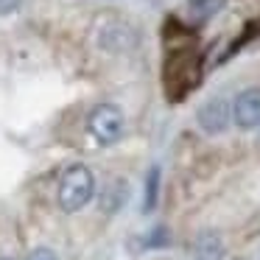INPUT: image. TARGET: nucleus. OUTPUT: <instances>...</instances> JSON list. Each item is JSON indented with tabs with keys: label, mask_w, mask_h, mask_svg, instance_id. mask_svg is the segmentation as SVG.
Segmentation results:
<instances>
[{
	"label": "nucleus",
	"mask_w": 260,
	"mask_h": 260,
	"mask_svg": "<svg viewBox=\"0 0 260 260\" xmlns=\"http://www.w3.org/2000/svg\"><path fill=\"white\" fill-rule=\"evenodd\" d=\"M0 260H14V257H0Z\"/></svg>",
	"instance_id": "ddd939ff"
},
{
	"label": "nucleus",
	"mask_w": 260,
	"mask_h": 260,
	"mask_svg": "<svg viewBox=\"0 0 260 260\" xmlns=\"http://www.w3.org/2000/svg\"><path fill=\"white\" fill-rule=\"evenodd\" d=\"M204 59L196 53V40H187L185 45L171 42L168 62H165V87L171 98H185L202 81Z\"/></svg>",
	"instance_id": "f257e3e1"
},
{
	"label": "nucleus",
	"mask_w": 260,
	"mask_h": 260,
	"mask_svg": "<svg viewBox=\"0 0 260 260\" xmlns=\"http://www.w3.org/2000/svg\"><path fill=\"white\" fill-rule=\"evenodd\" d=\"M224 6H226V0H187L185 12H187V20H190V23L202 25V23H210Z\"/></svg>",
	"instance_id": "0eeeda50"
},
{
	"label": "nucleus",
	"mask_w": 260,
	"mask_h": 260,
	"mask_svg": "<svg viewBox=\"0 0 260 260\" xmlns=\"http://www.w3.org/2000/svg\"><path fill=\"white\" fill-rule=\"evenodd\" d=\"M168 243H171V235H168V230H165V226H157L151 235H146V246H148V249L168 246Z\"/></svg>",
	"instance_id": "1a4fd4ad"
},
{
	"label": "nucleus",
	"mask_w": 260,
	"mask_h": 260,
	"mask_svg": "<svg viewBox=\"0 0 260 260\" xmlns=\"http://www.w3.org/2000/svg\"><path fill=\"white\" fill-rule=\"evenodd\" d=\"M123 193H126V190H123V185H120V182H115L112 190H109V196H107V199L101 196V204H104L107 210H115L120 202H123Z\"/></svg>",
	"instance_id": "9d476101"
},
{
	"label": "nucleus",
	"mask_w": 260,
	"mask_h": 260,
	"mask_svg": "<svg viewBox=\"0 0 260 260\" xmlns=\"http://www.w3.org/2000/svg\"><path fill=\"white\" fill-rule=\"evenodd\" d=\"M159 196V165H151V171L146 174V193H143V213H151L157 207Z\"/></svg>",
	"instance_id": "6e6552de"
},
{
	"label": "nucleus",
	"mask_w": 260,
	"mask_h": 260,
	"mask_svg": "<svg viewBox=\"0 0 260 260\" xmlns=\"http://www.w3.org/2000/svg\"><path fill=\"white\" fill-rule=\"evenodd\" d=\"M87 129H90V135L101 146H115L123 137V129H126L120 107H115V104H98L90 112V118H87Z\"/></svg>",
	"instance_id": "7ed1b4c3"
},
{
	"label": "nucleus",
	"mask_w": 260,
	"mask_h": 260,
	"mask_svg": "<svg viewBox=\"0 0 260 260\" xmlns=\"http://www.w3.org/2000/svg\"><path fill=\"white\" fill-rule=\"evenodd\" d=\"M25 260H59V257H56V252H53V249L40 246V249H34V252H31Z\"/></svg>",
	"instance_id": "9b49d317"
},
{
	"label": "nucleus",
	"mask_w": 260,
	"mask_h": 260,
	"mask_svg": "<svg viewBox=\"0 0 260 260\" xmlns=\"http://www.w3.org/2000/svg\"><path fill=\"white\" fill-rule=\"evenodd\" d=\"M232 120L238 123V129H257L260 126V87H246L243 92H238V98L232 101Z\"/></svg>",
	"instance_id": "39448f33"
},
{
	"label": "nucleus",
	"mask_w": 260,
	"mask_h": 260,
	"mask_svg": "<svg viewBox=\"0 0 260 260\" xmlns=\"http://www.w3.org/2000/svg\"><path fill=\"white\" fill-rule=\"evenodd\" d=\"M224 241L215 230H202L193 238V257L196 260H224Z\"/></svg>",
	"instance_id": "423d86ee"
},
{
	"label": "nucleus",
	"mask_w": 260,
	"mask_h": 260,
	"mask_svg": "<svg viewBox=\"0 0 260 260\" xmlns=\"http://www.w3.org/2000/svg\"><path fill=\"white\" fill-rule=\"evenodd\" d=\"M196 120H199V126H202V132H207V135H221V132H226L232 123V104L221 95L207 98V101L199 107Z\"/></svg>",
	"instance_id": "20e7f679"
},
{
	"label": "nucleus",
	"mask_w": 260,
	"mask_h": 260,
	"mask_svg": "<svg viewBox=\"0 0 260 260\" xmlns=\"http://www.w3.org/2000/svg\"><path fill=\"white\" fill-rule=\"evenodd\" d=\"M95 193V176L87 165L76 162L70 168H64L62 179H59V193L56 202L64 213H79L81 207H87Z\"/></svg>",
	"instance_id": "f03ea898"
},
{
	"label": "nucleus",
	"mask_w": 260,
	"mask_h": 260,
	"mask_svg": "<svg viewBox=\"0 0 260 260\" xmlns=\"http://www.w3.org/2000/svg\"><path fill=\"white\" fill-rule=\"evenodd\" d=\"M20 6H23V0H0V17H6V14H14Z\"/></svg>",
	"instance_id": "f8f14e48"
}]
</instances>
